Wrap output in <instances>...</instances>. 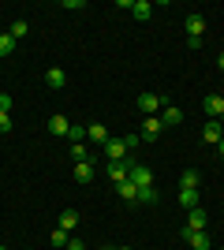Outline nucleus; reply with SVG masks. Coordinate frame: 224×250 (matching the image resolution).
I'll return each instance as SVG.
<instances>
[{"instance_id":"nucleus-1","label":"nucleus","mask_w":224,"mask_h":250,"mask_svg":"<svg viewBox=\"0 0 224 250\" xmlns=\"http://www.w3.org/2000/svg\"><path fill=\"white\" fill-rule=\"evenodd\" d=\"M105 157H108V165H120V161H127V153H131V146H127V138H108L105 146Z\"/></svg>"},{"instance_id":"nucleus-2","label":"nucleus","mask_w":224,"mask_h":250,"mask_svg":"<svg viewBox=\"0 0 224 250\" xmlns=\"http://www.w3.org/2000/svg\"><path fill=\"white\" fill-rule=\"evenodd\" d=\"M164 104H168V97H161V94H139V112L146 116H161Z\"/></svg>"},{"instance_id":"nucleus-3","label":"nucleus","mask_w":224,"mask_h":250,"mask_svg":"<svg viewBox=\"0 0 224 250\" xmlns=\"http://www.w3.org/2000/svg\"><path fill=\"white\" fill-rule=\"evenodd\" d=\"M127 179H131L139 190H142V187H153V168H146V165H131Z\"/></svg>"},{"instance_id":"nucleus-4","label":"nucleus","mask_w":224,"mask_h":250,"mask_svg":"<svg viewBox=\"0 0 224 250\" xmlns=\"http://www.w3.org/2000/svg\"><path fill=\"white\" fill-rule=\"evenodd\" d=\"M161 131H164V124H161V116H146V124H142V142H157Z\"/></svg>"},{"instance_id":"nucleus-5","label":"nucleus","mask_w":224,"mask_h":250,"mask_svg":"<svg viewBox=\"0 0 224 250\" xmlns=\"http://www.w3.org/2000/svg\"><path fill=\"white\" fill-rule=\"evenodd\" d=\"M86 138H90V142H97V146H105V142H108L112 135H108V127L101 124V120H94V124L86 127Z\"/></svg>"},{"instance_id":"nucleus-6","label":"nucleus","mask_w":224,"mask_h":250,"mask_svg":"<svg viewBox=\"0 0 224 250\" xmlns=\"http://www.w3.org/2000/svg\"><path fill=\"white\" fill-rule=\"evenodd\" d=\"M187 231H205V209H187V224H183Z\"/></svg>"},{"instance_id":"nucleus-7","label":"nucleus","mask_w":224,"mask_h":250,"mask_svg":"<svg viewBox=\"0 0 224 250\" xmlns=\"http://www.w3.org/2000/svg\"><path fill=\"white\" fill-rule=\"evenodd\" d=\"M183 239L191 243V250H213V243H209L205 231H187V228H183Z\"/></svg>"},{"instance_id":"nucleus-8","label":"nucleus","mask_w":224,"mask_h":250,"mask_svg":"<svg viewBox=\"0 0 224 250\" xmlns=\"http://www.w3.org/2000/svg\"><path fill=\"white\" fill-rule=\"evenodd\" d=\"M161 124H164V127H180V124H183V108L164 104V108H161Z\"/></svg>"},{"instance_id":"nucleus-9","label":"nucleus","mask_w":224,"mask_h":250,"mask_svg":"<svg viewBox=\"0 0 224 250\" xmlns=\"http://www.w3.org/2000/svg\"><path fill=\"white\" fill-rule=\"evenodd\" d=\"M202 34H205V19L198 11H191V15H187V38H198V42H202Z\"/></svg>"},{"instance_id":"nucleus-10","label":"nucleus","mask_w":224,"mask_h":250,"mask_svg":"<svg viewBox=\"0 0 224 250\" xmlns=\"http://www.w3.org/2000/svg\"><path fill=\"white\" fill-rule=\"evenodd\" d=\"M202 187V176H198V168H183L180 176V190H198Z\"/></svg>"},{"instance_id":"nucleus-11","label":"nucleus","mask_w":224,"mask_h":250,"mask_svg":"<svg viewBox=\"0 0 224 250\" xmlns=\"http://www.w3.org/2000/svg\"><path fill=\"white\" fill-rule=\"evenodd\" d=\"M94 165H90V161H79V165H75V179H79V183H82V187H90V183H94Z\"/></svg>"},{"instance_id":"nucleus-12","label":"nucleus","mask_w":224,"mask_h":250,"mask_svg":"<svg viewBox=\"0 0 224 250\" xmlns=\"http://www.w3.org/2000/svg\"><path fill=\"white\" fill-rule=\"evenodd\" d=\"M202 108L213 116V120H221V116H224V97H221V94H209V97L202 101Z\"/></svg>"},{"instance_id":"nucleus-13","label":"nucleus","mask_w":224,"mask_h":250,"mask_svg":"<svg viewBox=\"0 0 224 250\" xmlns=\"http://www.w3.org/2000/svg\"><path fill=\"white\" fill-rule=\"evenodd\" d=\"M131 165H135V161H120V165H108V179H112V187H116V183H123V179H127Z\"/></svg>"},{"instance_id":"nucleus-14","label":"nucleus","mask_w":224,"mask_h":250,"mask_svg":"<svg viewBox=\"0 0 224 250\" xmlns=\"http://www.w3.org/2000/svg\"><path fill=\"white\" fill-rule=\"evenodd\" d=\"M45 86H49V90H64V86H67V75L60 71V67H49V71H45Z\"/></svg>"},{"instance_id":"nucleus-15","label":"nucleus","mask_w":224,"mask_h":250,"mask_svg":"<svg viewBox=\"0 0 224 250\" xmlns=\"http://www.w3.org/2000/svg\"><path fill=\"white\" fill-rule=\"evenodd\" d=\"M49 131L67 138V131H71V120H67V116H60V112H53V116H49Z\"/></svg>"},{"instance_id":"nucleus-16","label":"nucleus","mask_w":224,"mask_h":250,"mask_svg":"<svg viewBox=\"0 0 224 250\" xmlns=\"http://www.w3.org/2000/svg\"><path fill=\"white\" fill-rule=\"evenodd\" d=\"M116 194H120V198H123V202H131V206L139 202V187H135L131 179H123V183H116Z\"/></svg>"},{"instance_id":"nucleus-17","label":"nucleus","mask_w":224,"mask_h":250,"mask_svg":"<svg viewBox=\"0 0 224 250\" xmlns=\"http://www.w3.org/2000/svg\"><path fill=\"white\" fill-rule=\"evenodd\" d=\"M202 138H205V142H213V146H217V142H221V138H224V127L217 124V120H209V124L202 127Z\"/></svg>"},{"instance_id":"nucleus-18","label":"nucleus","mask_w":224,"mask_h":250,"mask_svg":"<svg viewBox=\"0 0 224 250\" xmlns=\"http://www.w3.org/2000/svg\"><path fill=\"white\" fill-rule=\"evenodd\" d=\"M131 15H135L139 22L153 19V4H149V0H135V8H131Z\"/></svg>"},{"instance_id":"nucleus-19","label":"nucleus","mask_w":224,"mask_h":250,"mask_svg":"<svg viewBox=\"0 0 224 250\" xmlns=\"http://www.w3.org/2000/svg\"><path fill=\"white\" fill-rule=\"evenodd\" d=\"M79 220H82V217H79V209H64V213H60V228L75 231V228H79Z\"/></svg>"},{"instance_id":"nucleus-20","label":"nucleus","mask_w":224,"mask_h":250,"mask_svg":"<svg viewBox=\"0 0 224 250\" xmlns=\"http://www.w3.org/2000/svg\"><path fill=\"white\" fill-rule=\"evenodd\" d=\"M8 34H11V38H15V42H22V38L30 34V26H26V19H15V22H11V26H8Z\"/></svg>"},{"instance_id":"nucleus-21","label":"nucleus","mask_w":224,"mask_h":250,"mask_svg":"<svg viewBox=\"0 0 224 250\" xmlns=\"http://www.w3.org/2000/svg\"><path fill=\"white\" fill-rule=\"evenodd\" d=\"M11 52H15V38H11V34H0V60L11 56Z\"/></svg>"},{"instance_id":"nucleus-22","label":"nucleus","mask_w":224,"mask_h":250,"mask_svg":"<svg viewBox=\"0 0 224 250\" xmlns=\"http://www.w3.org/2000/svg\"><path fill=\"white\" fill-rule=\"evenodd\" d=\"M180 202L183 209H198V190H180Z\"/></svg>"},{"instance_id":"nucleus-23","label":"nucleus","mask_w":224,"mask_h":250,"mask_svg":"<svg viewBox=\"0 0 224 250\" xmlns=\"http://www.w3.org/2000/svg\"><path fill=\"white\" fill-rule=\"evenodd\" d=\"M67 243H71V231H64V228H53V247H60V250H64Z\"/></svg>"},{"instance_id":"nucleus-24","label":"nucleus","mask_w":224,"mask_h":250,"mask_svg":"<svg viewBox=\"0 0 224 250\" xmlns=\"http://www.w3.org/2000/svg\"><path fill=\"white\" fill-rule=\"evenodd\" d=\"M67 138H71V146H79V142H86V127L71 124V131H67Z\"/></svg>"},{"instance_id":"nucleus-25","label":"nucleus","mask_w":224,"mask_h":250,"mask_svg":"<svg viewBox=\"0 0 224 250\" xmlns=\"http://www.w3.org/2000/svg\"><path fill=\"white\" fill-rule=\"evenodd\" d=\"M139 202H142V206H153V202H157V187H142L139 190Z\"/></svg>"},{"instance_id":"nucleus-26","label":"nucleus","mask_w":224,"mask_h":250,"mask_svg":"<svg viewBox=\"0 0 224 250\" xmlns=\"http://www.w3.org/2000/svg\"><path fill=\"white\" fill-rule=\"evenodd\" d=\"M71 157H75V165H79V161H90V149H86V142L71 146Z\"/></svg>"},{"instance_id":"nucleus-27","label":"nucleus","mask_w":224,"mask_h":250,"mask_svg":"<svg viewBox=\"0 0 224 250\" xmlns=\"http://www.w3.org/2000/svg\"><path fill=\"white\" fill-rule=\"evenodd\" d=\"M11 108H15V101H11V94H0V112H8V116H11Z\"/></svg>"},{"instance_id":"nucleus-28","label":"nucleus","mask_w":224,"mask_h":250,"mask_svg":"<svg viewBox=\"0 0 224 250\" xmlns=\"http://www.w3.org/2000/svg\"><path fill=\"white\" fill-rule=\"evenodd\" d=\"M8 131H11V116L0 112V135H8Z\"/></svg>"},{"instance_id":"nucleus-29","label":"nucleus","mask_w":224,"mask_h":250,"mask_svg":"<svg viewBox=\"0 0 224 250\" xmlns=\"http://www.w3.org/2000/svg\"><path fill=\"white\" fill-rule=\"evenodd\" d=\"M64 250H86V247H82V239H71V243H67Z\"/></svg>"},{"instance_id":"nucleus-30","label":"nucleus","mask_w":224,"mask_h":250,"mask_svg":"<svg viewBox=\"0 0 224 250\" xmlns=\"http://www.w3.org/2000/svg\"><path fill=\"white\" fill-rule=\"evenodd\" d=\"M217 67H221V71H224V52H221V56H217Z\"/></svg>"},{"instance_id":"nucleus-31","label":"nucleus","mask_w":224,"mask_h":250,"mask_svg":"<svg viewBox=\"0 0 224 250\" xmlns=\"http://www.w3.org/2000/svg\"><path fill=\"white\" fill-rule=\"evenodd\" d=\"M217 153H221V157H224V138H221V142H217Z\"/></svg>"},{"instance_id":"nucleus-32","label":"nucleus","mask_w":224,"mask_h":250,"mask_svg":"<svg viewBox=\"0 0 224 250\" xmlns=\"http://www.w3.org/2000/svg\"><path fill=\"white\" fill-rule=\"evenodd\" d=\"M217 124H221V127H224V116H221V120H217Z\"/></svg>"},{"instance_id":"nucleus-33","label":"nucleus","mask_w":224,"mask_h":250,"mask_svg":"<svg viewBox=\"0 0 224 250\" xmlns=\"http://www.w3.org/2000/svg\"><path fill=\"white\" fill-rule=\"evenodd\" d=\"M116 250H131V247H116Z\"/></svg>"},{"instance_id":"nucleus-34","label":"nucleus","mask_w":224,"mask_h":250,"mask_svg":"<svg viewBox=\"0 0 224 250\" xmlns=\"http://www.w3.org/2000/svg\"><path fill=\"white\" fill-rule=\"evenodd\" d=\"M105 250H116V247H105Z\"/></svg>"}]
</instances>
